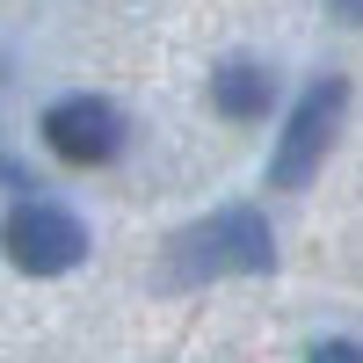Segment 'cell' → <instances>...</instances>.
Here are the masks:
<instances>
[{"label": "cell", "instance_id": "5b68a950", "mask_svg": "<svg viewBox=\"0 0 363 363\" xmlns=\"http://www.w3.org/2000/svg\"><path fill=\"white\" fill-rule=\"evenodd\" d=\"M211 102L225 116H240V124H255V116H269V102H277V80H269V66H255V58H225L218 80H211Z\"/></svg>", "mask_w": 363, "mask_h": 363}, {"label": "cell", "instance_id": "52a82bcc", "mask_svg": "<svg viewBox=\"0 0 363 363\" xmlns=\"http://www.w3.org/2000/svg\"><path fill=\"white\" fill-rule=\"evenodd\" d=\"M335 15H342V22H356V29H363V0H335Z\"/></svg>", "mask_w": 363, "mask_h": 363}, {"label": "cell", "instance_id": "7a4b0ae2", "mask_svg": "<svg viewBox=\"0 0 363 363\" xmlns=\"http://www.w3.org/2000/svg\"><path fill=\"white\" fill-rule=\"evenodd\" d=\"M342 116H349V87L335 73L313 80L306 95L291 102V116H284V138H277V153H269V182H277V189H306V182L320 174V160L335 153Z\"/></svg>", "mask_w": 363, "mask_h": 363}, {"label": "cell", "instance_id": "3957f363", "mask_svg": "<svg viewBox=\"0 0 363 363\" xmlns=\"http://www.w3.org/2000/svg\"><path fill=\"white\" fill-rule=\"evenodd\" d=\"M0 255H8L22 277H66V269H80V255H87V225L66 203L29 196V203H15L8 218H0Z\"/></svg>", "mask_w": 363, "mask_h": 363}, {"label": "cell", "instance_id": "6da1fadb", "mask_svg": "<svg viewBox=\"0 0 363 363\" xmlns=\"http://www.w3.org/2000/svg\"><path fill=\"white\" fill-rule=\"evenodd\" d=\"M269 269H277V240H269V218L247 203L174 240V277H269Z\"/></svg>", "mask_w": 363, "mask_h": 363}, {"label": "cell", "instance_id": "8992f818", "mask_svg": "<svg viewBox=\"0 0 363 363\" xmlns=\"http://www.w3.org/2000/svg\"><path fill=\"white\" fill-rule=\"evenodd\" d=\"M306 363H363V342H349V335H327V342H313V356Z\"/></svg>", "mask_w": 363, "mask_h": 363}, {"label": "cell", "instance_id": "277c9868", "mask_svg": "<svg viewBox=\"0 0 363 363\" xmlns=\"http://www.w3.org/2000/svg\"><path fill=\"white\" fill-rule=\"evenodd\" d=\"M44 145L58 160H73V167H102V160H116V145H124V116L102 95H66V102L44 109Z\"/></svg>", "mask_w": 363, "mask_h": 363}]
</instances>
